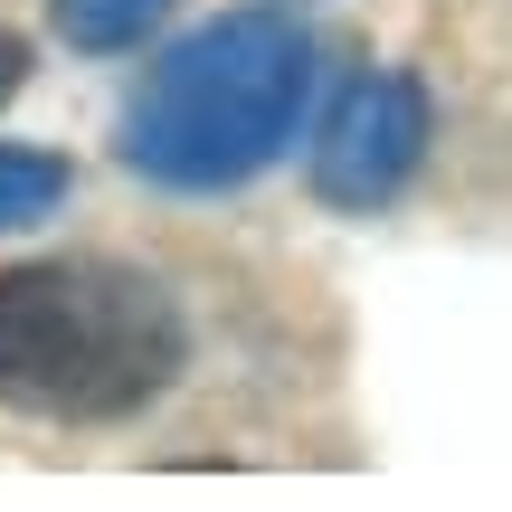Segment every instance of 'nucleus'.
<instances>
[{
	"mask_svg": "<svg viewBox=\"0 0 512 512\" xmlns=\"http://www.w3.org/2000/svg\"><path fill=\"white\" fill-rule=\"evenodd\" d=\"M57 200H67V162L29 152V143H0V228H38Z\"/></svg>",
	"mask_w": 512,
	"mask_h": 512,
	"instance_id": "39448f33",
	"label": "nucleus"
},
{
	"mask_svg": "<svg viewBox=\"0 0 512 512\" xmlns=\"http://www.w3.org/2000/svg\"><path fill=\"white\" fill-rule=\"evenodd\" d=\"M190 361V323L162 275L124 256L0 266V399L57 427H105L152 408Z\"/></svg>",
	"mask_w": 512,
	"mask_h": 512,
	"instance_id": "f257e3e1",
	"label": "nucleus"
},
{
	"mask_svg": "<svg viewBox=\"0 0 512 512\" xmlns=\"http://www.w3.org/2000/svg\"><path fill=\"white\" fill-rule=\"evenodd\" d=\"M427 162V86L408 67H370L342 86L323 143H313V200L323 209H389Z\"/></svg>",
	"mask_w": 512,
	"mask_h": 512,
	"instance_id": "7ed1b4c3",
	"label": "nucleus"
},
{
	"mask_svg": "<svg viewBox=\"0 0 512 512\" xmlns=\"http://www.w3.org/2000/svg\"><path fill=\"white\" fill-rule=\"evenodd\" d=\"M19 76H29V38H19V29H0V105L19 95Z\"/></svg>",
	"mask_w": 512,
	"mask_h": 512,
	"instance_id": "423d86ee",
	"label": "nucleus"
},
{
	"mask_svg": "<svg viewBox=\"0 0 512 512\" xmlns=\"http://www.w3.org/2000/svg\"><path fill=\"white\" fill-rule=\"evenodd\" d=\"M313 105V48L275 10H228L200 19L143 95L124 105V162L162 190H238L294 143Z\"/></svg>",
	"mask_w": 512,
	"mask_h": 512,
	"instance_id": "f03ea898",
	"label": "nucleus"
},
{
	"mask_svg": "<svg viewBox=\"0 0 512 512\" xmlns=\"http://www.w3.org/2000/svg\"><path fill=\"white\" fill-rule=\"evenodd\" d=\"M162 10H171V0H48L57 38H67V48H86V57L143 48V38L162 29Z\"/></svg>",
	"mask_w": 512,
	"mask_h": 512,
	"instance_id": "20e7f679",
	"label": "nucleus"
}]
</instances>
